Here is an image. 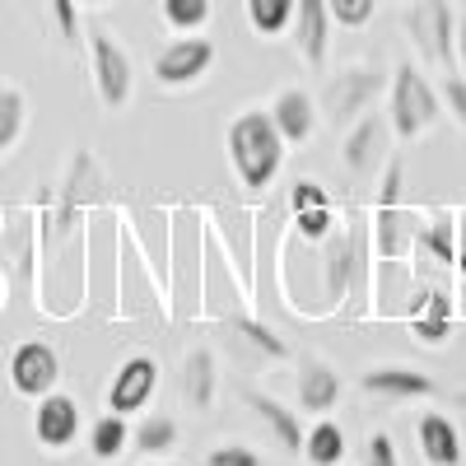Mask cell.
Returning <instances> with one entry per match:
<instances>
[{
  "instance_id": "1",
  "label": "cell",
  "mask_w": 466,
  "mask_h": 466,
  "mask_svg": "<svg viewBox=\"0 0 466 466\" xmlns=\"http://www.w3.org/2000/svg\"><path fill=\"white\" fill-rule=\"evenodd\" d=\"M224 149H228V164L248 191H266L285 164V136L270 122V112H261V107H248V112L233 116Z\"/></svg>"
},
{
  "instance_id": "2",
  "label": "cell",
  "mask_w": 466,
  "mask_h": 466,
  "mask_svg": "<svg viewBox=\"0 0 466 466\" xmlns=\"http://www.w3.org/2000/svg\"><path fill=\"white\" fill-rule=\"evenodd\" d=\"M387 122H392L397 140H420L439 122V94L420 75V66H410V61H401L397 75H392V89H387Z\"/></svg>"
},
{
  "instance_id": "3",
  "label": "cell",
  "mask_w": 466,
  "mask_h": 466,
  "mask_svg": "<svg viewBox=\"0 0 466 466\" xmlns=\"http://www.w3.org/2000/svg\"><path fill=\"white\" fill-rule=\"evenodd\" d=\"M406 33L410 43L420 47L424 61L443 66L448 75L457 70V47H452V33H457V15L448 0H415L406 10Z\"/></svg>"
},
{
  "instance_id": "4",
  "label": "cell",
  "mask_w": 466,
  "mask_h": 466,
  "mask_svg": "<svg viewBox=\"0 0 466 466\" xmlns=\"http://www.w3.org/2000/svg\"><path fill=\"white\" fill-rule=\"evenodd\" d=\"M89 70H94V89H98V103L103 107H127L131 89H136V66L131 56L122 52L112 33H89Z\"/></svg>"
},
{
  "instance_id": "5",
  "label": "cell",
  "mask_w": 466,
  "mask_h": 466,
  "mask_svg": "<svg viewBox=\"0 0 466 466\" xmlns=\"http://www.w3.org/2000/svg\"><path fill=\"white\" fill-rule=\"evenodd\" d=\"M378 89H382V70L378 66H350V70L331 75V85H327V116L336 127L360 122V112L378 98Z\"/></svg>"
},
{
  "instance_id": "6",
  "label": "cell",
  "mask_w": 466,
  "mask_h": 466,
  "mask_svg": "<svg viewBox=\"0 0 466 466\" xmlns=\"http://www.w3.org/2000/svg\"><path fill=\"white\" fill-rule=\"evenodd\" d=\"M210 66H215L210 37H177V43H168L154 56V80L164 89H187V85H197L201 75H210Z\"/></svg>"
},
{
  "instance_id": "7",
  "label": "cell",
  "mask_w": 466,
  "mask_h": 466,
  "mask_svg": "<svg viewBox=\"0 0 466 466\" xmlns=\"http://www.w3.org/2000/svg\"><path fill=\"white\" fill-rule=\"evenodd\" d=\"M61 382V355L47 345V340H24L15 355H10V387L19 397H47L56 392Z\"/></svg>"
},
{
  "instance_id": "8",
  "label": "cell",
  "mask_w": 466,
  "mask_h": 466,
  "mask_svg": "<svg viewBox=\"0 0 466 466\" xmlns=\"http://www.w3.org/2000/svg\"><path fill=\"white\" fill-rule=\"evenodd\" d=\"M154 387H159V364L149 355H131L122 369L112 373V387H107V410L112 415H136L149 406Z\"/></svg>"
},
{
  "instance_id": "9",
  "label": "cell",
  "mask_w": 466,
  "mask_h": 466,
  "mask_svg": "<svg viewBox=\"0 0 466 466\" xmlns=\"http://www.w3.org/2000/svg\"><path fill=\"white\" fill-rule=\"evenodd\" d=\"M33 439L43 443L47 452H66L75 439H80V406L66 392H47L37 397V410H33Z\"/></svg>"
},
{
  "instance_id": "10",
  "label": "cell",
  "mask_w": 466,
  "mask_h": 466,
  "mask_svg": "<svg viewBox=\"0 0 466 466\" xmlns=\"http://www.w3.org/2000/svg\"><path fill=\"white\" fill-rule=\"evenodd\" d=\"M294 43H299V56L322 70L327 52H331V10H327V0H294Z\"/></svg>"
},
{
  "instance_id": "11",
  "label": "cell",
  "mask_w": 466,
  "mask_h": 466,
  "mask_svg": "<svg viewBox=\"0 0 466 466\" xmlns=\"http://www.w3.org/2000/svg\"><path fill=\"white\" fill-rule=\"evenodd\" d=\"M360 387L378 401H415V397H434V378L406 369V364H378L369 373H360Z\"/></svg>"
},
{
  "instance_id": "12",
  "label": "cell",
  "mask_w": 466,
  "mask_h": 466,
  "mask_svg": "<svg viewBox=\"0 0 466 466\" xmlns=\"http://www.w3.org/2000/svg\"><path fill=\"white\" fill-rule=\"evenodd\" d=\"M336 401H340V373L318 355H299V406L327 415Z\"/></svg>"
},
{
  "instance_id": "13",
  "label": "cell",
  "mask_w": 466,
  "mask_h": 466,
  "mask_svg": "<svg viewBox=\"0 0 466 466\" xmlns=\"http://www.w3.org/2000/svg\"><path fill=\"white\" fill-rule=\"evenodd\" d=\"M415 443H420L424 466H461V434H457V424L448 415H439V410L420 415Z\"/></svg>"
},
{
  "instance_id": "14",
  "label": "cell",
  "mask_w": 466,
  "mask_h": 466,
  "mask_svg": "<svg viewBox=\"0 0 466 466\" xmlns=\"http://www.w3.org/2000/svg\"><path fill=\"white\" fill-rule=\"evenodd\" d=\"M270 122L280 127L285 145H303L318 131V103L308 89H280L276 103H270Z\"/></svg>"
},
{
  "instance_id": "15",
  "label": "cell",
  "mask_w": 466,
  "mask_h": 466,
  "mask_svg": "<svg viewBox=\"0 0 466 466\" xmlns=\"http://www.w3.org/2000/svg\"><path fill=\"white\" fill-rule=\"evenodd\" d=\"M401 182H406V168H401V154L387 159L382 168V187H378V252L392 257L397 252V206H401Z\"/></svg>"
},
{
  "instance_id": "16",
  "label": "cell",
  "mask_w": 466,
  "mask_h": 466,
  "mask_svg": "<svg viewBox=\"0 0 466 466\" xmlns=\"http://www.w3.org/2000/svg\"><path fill=\"white\" fill-rule=\"evenodd\" d=\"M243 406H252V410L266 420V430L276 434V443H280L285 452H303V424H299L294 410H285L276 397L257 392V387H243Z\"/></svg>"
},
{
  "instance_id": "17",
  "label": "cell",
  "mask_w": 466,
  "mask_h": 466,
  "mask_svg": "<svg viewBox=\"0 0 466 466\" xmlns=\"http://www.w3.org/2000/svg\"><path fill=\"white\" fill-rule=\"evenodd\" d=\"M219 392V369H215V355L210 350H191L187 364H182V401L191 410H210Z\"/></svg>"
},
{
  "instance_id": "18",
  "label": "cell",
  "mask_w": 466,
  "mask_h": 466,
  "mask_svg": "<svg viewBox=\"0 0 466 466\" xmlns=\"http://www.w3.org/2000/svg\"><path fill=\"white\" fill-rule=\"evenodd\" d=\"M340 159L350 173H369L378 159H382V127L373 116H360V122H350V136H345V149Z\"/></svg>"
},
{
  "instance_id": "19",
  "label": "cell",
  "mask_w": 466,
  "mask_h": 466,
  "mask_svg": "<svg viewBox=\"0 0 466 466\" xmlns=\"http://www.w3.org/2000/svg\"><path fill=\"white\" fill-rule=\"evenodd\" d=\"M448 336H452V299L434 289L415 308V340L420 345H443Z\"/></svg>"
},
{
  "instance_id": "20",
  "label": "cell",
  "mask_w": 466,
  "mask_h": 466,
  "mask_svg": "<svg viewBox=\"0 0 466 466\" xmlns=\"http://www.w3.org/2000/svg\"><path fill=\"white\" fill-rule=\"evenodd\" d=\"M177 439H182V430H177V420L173 415H145L140 424H136V434H131V443H136V452H149V457H164V452H173L177 448Z\"/></svg>"
},
{
  "instance_id": "21",
  "label": "cell",
  "mask_w": 466,
  "mask_h": 466,
  "mask_svg": "<svg viewBox=\"0 0 466 466\" xmlns=\"http://www.w3.org/2000/svg\"><path fill=\"white\" fill-rule=\"evenodd\" d=\"M24 127H28V98H24V89L0 85V159L19 145Z\"/></svg>"
},
{
  "instance_id": "22",
  "label": "cell",
  "mask_w": 466,
  "mask_h": 466,
  "mask_svg": "<svg viewBox=\"0 0 466 466\" xmlns=\"http://www.w3.org/2000/svg\"><path fill=\"white\" fill-rule=\"evenodd\" d=\"M131 448V424H127V415H103L94 430H89V452L98 457V461H116Z\"/></svg>"
},
{
  "instance_id": "23",
  "label": "cell",
  "mask_w": 466,
  "mask_h": 466,
  "mask_svg": "<svg viewBox=\"0 0 466 466\" xmlns=\"http://www.w3.org/2000/svg\"><path fill=\"white\" fill-rule=\"evenodd\" d=\"M303 457L313 461V466H336V461L345 457V434H340V424L318 420L313 430L303 434Z\"/></svg>"
},
{
  "instance_id": "24",
  "label": "cell",
  "mask_w": 466,
  "mask_h": 466,
  "mask_svg": "<svg viewBox=\"0 0 466 466\" xmlns=\"http://www.w3.org/2000/svg\"><path fill=\"white\" fill-rule=\"evenodd\" d=\"M243 10L261 37H280L294 19V0H243Z\"/></svg>"
},
{
  "instance_id": "25",
  "label": "cell",
  "mask_w": 466,
  "mask_h": 466,
  "mask_svg": "<svg viewBox=\"0 0 466 466\" xmlns=\"http://www.w3.org/2000/svg\"><path fill=\"white\" fill-rule=\"evenodd\" d=\"M159 15L177 33H197L210 19V0H159Z\"/></svg>"
},
{
  "instance_id": "26",
  "label": "cell",
  "mask_w": 466,
  "mask_h": 466,
  "mask_svg": "<svg viewBox=\"0 0 466 466\" xmlns=\"http://www.w3.org/2000/svg\"><path fill=\"white\" fill-rule=\"evenodd\" d=\"M420 248L430 252L439 266H452V257H457V224H434V228H420Z\"/></svg>"
},
{
  "instance_id": "27",
  "label": "cell",
  "mask_w": 466,
  "mask_h": 466,
  "mask_svg": "<svg viewBox=\"0 0 466 466\" xmlns=\"http://www.w3.org/2000/svg\"><path fill=\"white\" fill-rule=\"evenodd\" d=\"M233 331H238L243 340H252L266 360H285V355H289L285 340H280V336H270V327H261V322H252V318H238V322H233Z\"/></svg>"
},
{
  "instance_id": "28",
  "label": "cell",
  "mask_w": 466,
  "mask_h": 466,
  "mask_svg": "<svg viewBox=\"0 0 466 466\" xmlns=\"http://www.w3.org/2000/svg\"><path fill=\"white\" fill-rule=\"evenodd\" d=\"M47 15H52V24H56L66 47L80 43V0H47Z\"/></svg>"
},
{
  "instance_id": "29",
  "label": "cell",
  "mask_w": 466,
  "mask_h": 466,
  "mask_svg": "<svg viewBox=\"0 0 466 466\" xmlns=\"http://www.w3.org/2000/svg\"><path fill=\"white\" fill-rule=\"evenodd\" d=\"M327 10H331V24L340 28H364L378 10V0H327Z\"/></svg>"
},
{
  "instance_id": "30",
  "label": "cell",
  "mask_w": 466,
  "mask_h": 466,
  "mask_svg": "<svg viewBox=\"0 0 466 466\" xmlns=\"http://www.w3.org/2000/svg\"><path fill=\"white\" fill-rule=\"evenodd\" d=\"M294 224H299V238H308V243H327L336 215H331V206H318V210H299Z\"/></svg>"
},
{
  "instance_id": "31",
  "label": "cell",
  "mask_w": 466,
  "mask_h": 466,
  "mask_svg": "<svg viewBox=\"0 0 466 466\" xmlns=\"http://www.w3.org/2000/svg\"><path fill=\"white\" fill-rule=\"evenodd\" d=\"M364 466H401L397 457V439L392 434H369V448H364Z\"/></svg>"
},
{
  "instance_id": "32",
  "label": "cell",
  "mask_w": 466,
  "mask_h": 466,
  "mask_svg": "<svg viewBox=\"0 0 466 466\" xmlns=\"http://www.w3.org/2000/svg\"><path fill=\"white\" fill-rule=\"evenodd\" d=\"M206 466H261V457L248 448V443H224L206 457Z\"/></svg>"
},
{
  "instance_id": "33",
  "label": "cell",
  "mask_w": 466,
  "mask_h": 466,
  "mask_svg": "<svg viewBox=\"0 0 466 466\" xmlns=\"http://www.w3.org/2000/svg\"><path fill=\"white\" fill-rule=\"evenodd\" d=\"M443 103H448V112L457 116V127L466 131V80H461V75H448V85H443Z\"/></svg>"
},
{
  "instance_id": "34",
  "label": "cell",
  "mask_w": 466,
  "mask_h": 466,
  "mask_svg": "<svg viewBox=\"0 0 466 466\" xmlns=\"http://www.w3.org/2000/svg\"><path fill=\"white\" fill-rule=\"evenodd\" d=\"M318 206H331L327 187H318V182H294V215H299V210H318Z\"/></svg>"
},
{
  "instance_id": "35",
  "label": "cell",
  "mask_w": 466,
  "mask_h": 466,
  "mask_svg": "<svg viewBox=\"0 0 466 466\" xmlns=\"http://www.w3.org/2000/svg\"><path fill=\"white\" fill-rule=\"evenodd\" d=\"M452 266H457V276L466 280V215H457V257H452Z\"/></svg>"
},
{
  "instance_id": "36",
  "label": "cell",
  "mask_w": 466,
  "mask_h": 466,
  "mask_svg": "<svg viewBox=\"0 0 466 466\" xmlns=\"http://www.w3.org/2000/svg\"><path fill=\"white\" fill-rule=\"evenodd\" d=\"M452 47H457V66L466 70V15L457 19V33H452Z\"/></svg>"
},
{
  "instance_id": "37",
  "label": "cell",
  "mask_w": 466,
  "mask_h": 466,
  "mask_svg": "<svg viewBox=\"0 0 466 466\" xmlns=\"http://www.w3.org/2000/svg\"><path fill=\"white\" fill-rule=\"evenodd\" d=\"M80 5H107V0H80Z\"/></svg>"
},
{
  "instance_id": "38",
  "label": "cell",
  "mask_w": 466,
  "mask_h": 466,
  "mask_svg": "<svg viewBox=\"0 0 466 466\" xmlns=\"http://www.w3.org/2000/svg\"><path fill=\"white\" fill-rule=\"evenodd\" d=\"M457 406H466V392H457Z\"/></svg>"
}]
</instances>
